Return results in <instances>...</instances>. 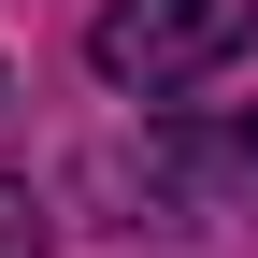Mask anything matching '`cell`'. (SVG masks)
Here are the masks:
<instances>
[{"instance_id": "obj_2", "label": "cell", "mask_w": 258, "mask_h": 258, "mask_svg": "<svg viewBox=\"0 0 258 258\" xmlns=\"http://www.w3.org/2000/svg\"><path fill=\"white\" fill-rule=\"evenodd\" d=\"M0 258H43V201H29L15 172H0Z\"/></svg>"}, {"instance_id": "obj_1", "label": "cell", "mask_w": 258, "mask_h": 258, "mask_svg": "<svg viewBox=\"0 0 258 258\" xmlns=\"http://www.w3.org/2000/svg\"><path fill=\"white\" fill-rule=\"evenodd\" d=\"M244 43H258V0H101L86 15V72L129 101H172V86L230 72Z\"/></svg>"}, {"instance_id": "obj_3", "label": "cell", "mask_w": 258, "mask_h": 258, "mask_svg": "<svg viewBox=\"0 0 258 258\" xmlns=\"http://www.w3.org/2000/svg\"><path fill=\"white\" fill-rule=\"evenodd\" d=\"M215 158H230V172H258V115H230V129H215Z\"/></svg>"}]
</instances>
